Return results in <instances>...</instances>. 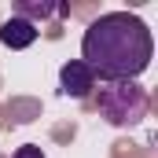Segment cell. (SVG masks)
Listing matches in <instances>:
<instances>
[{
  "label": "cell",
  "instance_id": "cell-1",
  "mask_svg": "<svg viewBox=\"0 0 158 158\" xmlns=\"http://www.w3.org/2000/svg\"><path fill=\"white\" fill-rule=\"evenodd\" d=\"M155 55V37L140 15L107 11L88 22L81 37V63L99 81H136Z\"/></svg>",
  "mask_w": 158,
  "mask_h": 158
},
{
  "label": "cell",
  "instance_id": "cell-2",
  "mask_svg": "<svg viewBox=\"0 0 158 158\" xmlns=\"http://www.w3.org/2000/svg\"><path fill=\"white\" fill-rule=\"evenodd\" d=\"M96 107L110 125L132 129L147 118V92L136 81H103L96 92Z\"/></svg>",
  "mask_w": 158,
  "mask_h": 158
},
{
  "label": "cell",
  "instance_id": "cell-3",
  "mask_svg": "<svg viewBox=\"0 0 158 158\" xmlns=\"http://www.w3.org/2000/svg\"><path fill=\"white\" fill-rule=\"evenodd\" d=\"M59 85H63L66 96H74V99H88L92 88H96V74H92L81 59H70V63L59 70Z\"/></svg>",
  "mask_w": 158,
  "mask_h": 158
},
{
  "label": "cell",
  "instance_id": "cell-4",
  "mask_svg": "<svg viewBox=\"0 0 158 158\" xmlns=\"http://www.w3.org/2000/svg\"><path fill=\"white\" fill-rule=\"evenodd\" d=\"M37 40V26H30L26 19H7L4 26H0V44L4 48H11V52H22V48H30Z\"/></svg>",
  "mask_w": 158,
  "mask_h": 158
},
{
  "label": "cell",
  "instance_id": "cell-5",
  "mask_svg": "<svg viewBox=\"0 0 158 158\" xmlns=\"http://www.w3.org/2000/svg\"><path fill=\"white\" fill-rule=\"evenodd\" d=\"M59 7L52 0H19L15 4V19H26L30 26H37V19H52Z\"/></svg>",
  "mask_w": 158,
  "mask_h": 158
},
{
  "label": "cell",
  "instance_id": "cell-6",
  "mask_svg": "<svg viewBox=\"0 0 158 158\" xmlns=\"http://www.w3.org/2000/svg\"><path fill=\"white\" fill-rule=\"evenodd\" d=\"M11 158H44V151H40L37 143H22V147H19Z\"/></svg>",
  "mask_w": 158,
  "mask_h": 158
}]
</instances>
